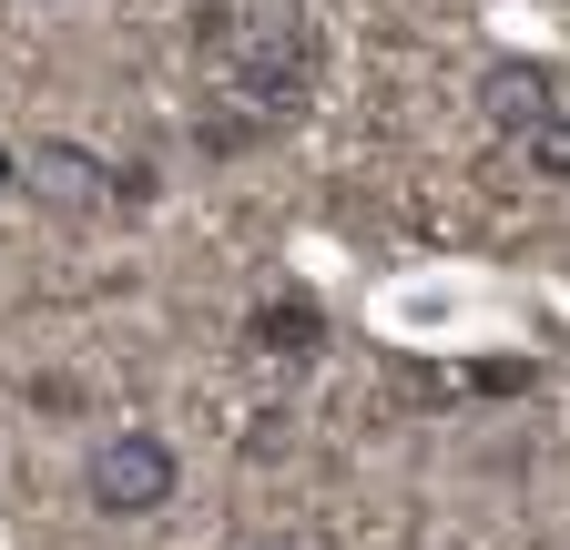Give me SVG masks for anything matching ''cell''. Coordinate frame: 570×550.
I'll return each mask as SVG.
<instances>
[{"mask_svg":"<svg viewBox=\"0 0 570 550\" xmlns=\"http://www.w3.org/2000/svg\"><path fill=\"white\" fill-rule=\"evenodd\" d=\"M82 490H92L102 520H154V510H174V490H184V459H174V439H154V429H112V439H92V459H82Z\"/></svg>","mask_w":570,"mask_h":550,"instance_id":"cell-1","label":"cell"},{"mask_svg":"<svg viewBox=\"0 0 570 550\" xmlns=\"http://www.w3.org/2000/svg\"><path fill=\"white\" fill-rule=\"evenodd\" d=\"M550 112H560V72H550V61L510 51V61H489V72H479V122H489V132L530 144V132H540Z\"/></svg>","mask_w":570,"mask_h":550,"instance_id":"cell-2","label":"cell"},{"mask_svg":"<svg viewBox=\"0 0 570 550\" xmlns=\"http://www.w3.org/2000/svg\"><path fill=\"white\" fill-rule=\"evenodd\" d=\"M21 194L41 215H92V204H112V164L92 144H31L21 154Z\"/></svg>","mask_w":570,"mask_h":550,"instance_id":"cell-3","label":"cell"},{"mask_svg":"<svg viewBox=\"0 0 570 550\" xmlns=\"http://www.w3.org/2000/svg\"><path fill=\"white\" fill-rule=\"evenodd\" d=\"M326 347V316L306 306V296H265L255 316H245V357H285V367H296V357H316Z\"/></svg>","mask_w":570,"mask_h":550,"instance_id":"cell-4","label":"cell"},{"mask_svg":"<svg viewBox=\"0 0 570 550\" xmlns=\"http://www.w3.org/2000/svg\"><path fill=\"white\" fill-rule=\"evenodd\" d=\"M520 154H530V174H540V184H570V102H560V112H550V122L530 132Z\"/></svg>","mask_w":570,"mask_h":550,"instance_id":"cell-5","label":"cell"},{"mask_svg":"<svg viewBox=\"0 0 570 550\" xmlns=\"http://www.w3.org/2000/svg\"><path fill=\"white\" fill-rule=\"evenodd\" d=\"M469 387H479V397H530V387H540V367H530V357H479V367H469Z\"/></svg>","mask_w":570,"mask_h":550,"instance_id":"cell-6","label":"cell"},{"mask_svg":"<svg viewBox=\"0 0 570 550\" xmlns=\"http://www.w3.org/2000/svg\"><path fill=\"white\" fill-rule=\"evenodd\" d=\"M225 550H336V540H326V530H285V520H275V530H235Z\"/></svg>","mask_w":570,"mask_h":550,"instance_id":"cell-7","label":"cell"},{"mask_svg":"<svg viewBox=\"0 0 570 550\" xmlns=\"http://www.w3.org/2000/svg\"><path fill=\"white\" fill-rule=\"evenodd\" d=\"M235 449H245V459H285V419H275V407H265V419H255V429H245Z\"/></svg>","mask_w":570,"mask_h":550,"instance_id":"cell-8","label":"cell"},{"mask_svg":"<svg viewBox=\"0 0 570 550\" xmlns=\"http://www.w3.org/2000/svg\"><path fill=\"white\" fill-rule=\"evenodd\" d=\"M0 194H21V154L11 144H0Z\"/></svg>","mask_w":570,"mask_h":550,"instance_id":"cell-9","label":"cell"}]
</instances>
